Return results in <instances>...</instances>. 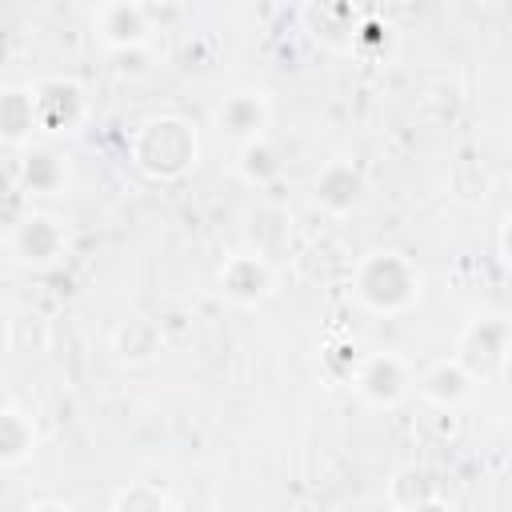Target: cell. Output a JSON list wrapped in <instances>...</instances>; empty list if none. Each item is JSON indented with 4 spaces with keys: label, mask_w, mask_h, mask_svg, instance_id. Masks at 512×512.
<instances>
[{
    "label": "cell",
    "mask_w": 512,
    "mask_h": 512,
    "mask_svg": "<svg viewBox=\"0 0 512 512\" xmlns=\"http://www.w3.org/2000/svg\"><path fill=\"white\" fill-rule=\"evenodd\" d=\"M420 268L412 256L396 252V248H376L368 256L356 260L352 276H348V292L360 308L376 312V316H400L420 300Z\"/></svg>",
    "instance_id": "cell-1"
},
{
    "label": "cell",
    "mask_w": 512,
    "mask_h": 512,
    "mask_svg": "<svg viewBox=\"0 0 512 512\" xmlns=\"http://www.w3.org/2000/svg\"><path fill=\"white\" fill-rule=\"evenodd\" d=\"M128 160L148 180H180L200 160V136H196V128L184 116L160 112V116H148V120H140L132 128Z\"/></svg>",
    "instance_id": "cell-2"
},
{
    "label": "cell",
    "mask_w": 512,
    "mask_h": 512,
    "mask_svg": "<svg viewBox=\"0 0 512 512\" xmlns=\"http://www.w3.org/2000/svg\"><path fill=\"white\" fill-rule=\"evenodd\" d=\"M32 112L40 136H72L88 120V92L72 76H40L32 80Z\"/></svg>",
    "instance_id": "cell-3"
},
{
    "label": "cell",
    "mask_w": 512,
    "mask_h": 512,
    "mask_svg": "<svg viewBox=\"0 0 512 512\" xmlns=\"http://www.w3.org/2000/svg\"><path fill=\"white\" fill-rule=\"evenodd\" d=\"M472 380H488L504 368V360L512 356V324L504 316H476L460 328L456 336V352H452Z\"/></svg>",
    "instance_id": "cell-4"
},
{
    "label": "cell",
    "mask_w": 512,
    "mask_h": 512,
    "mask_svg": "<svg viewBox=\"0 0 512 512\" xmlns=\"http://www.w3.org/2000/svg\"><path fill=\"white\" fill-rule=\"evenodd\" d=\"M352 392L372 404V408H396L412 388H416V376L412 368L404 364V356L396 352H368L360 356L356 372H352Z\"/></svg>",
    "instance_id": "cell-5"
},
{
    "label": "cell",
    "mask_w": 512,
    "mask_h": 512,
    "mask_svg": "<svg viewBox=\"0 0 512 512\" xmlns=\"http://www.w3.org/2000/svg\"><path fill=\"white\" fill-rule=\"evenodd\" d=\"M216 292L240 308H256L276 292V272L260 252H232L216 268Z\"/></svg>",
    "instance_id": "cell-6"
},
{
    "label": "cell",
    "mask_w": 512,
    "mask_h": 512,
    "mask_svg": "<svg viewBox=\"0 0 512 512\" xmlns=\"http://www.w3.org/2000/svg\"><path fill=\"white\" fill-rule=\"evenodd\" d=\"M64 252V228L48 212H24L8 228V256L24 268H48Z\"/></svg>",
    "instance_id": "cell-7"
},
{
    "label": "cell",
    "mask_w": 512,
    "mask_h": 512,
    "mask_svg": "<svg viewBox=\"0 0 512 512\" xmlns=\"http://www.w3.org/2000/svg\"><path fill=\"white\" fill-rule=\"evenodd\" d=\"M92 36L108 52H136L152 40V12L144 4H128V0L100 4L92 12Z\"/></svg>",
    "instance_id": "cell-8"
},
{
    "label": "cell",
    "mask_w": 512,
    "mask_h": 512,
    "mask_svg": "<svg viewBox=\"0 0 512 512\" xmlns=\"http://www.w3.org/2000/svg\"><path fill=\"white\" fill-rule=\"evenodd\" d=\"M268 116H272L268 96H264V92L244 88V92H228V96L216 104L212 124H216V132H220L224 140H232V144H240V148H244V144H252V140H260V136H264Z\"/></svg>",
    "instance_id": "cell-9"
},
{
    "label": "cell",
    "mask_w": 512,
    "mask_h": 512,
    "mask_svg": "<svg viewBox=\"0 0 512 512\" xmlns=\"http://www.w3.org/2000/svg\"><path fill=\"white\" fill-rule=\"evenodd\" d=\"M300 20L308 24L312 40L332 48V52H356V40H360V28L368 20V12L352 8V4H308L300 8Z\"/></svg>",
    "instance_id": "cell-10"
},
{
    "label": "cell",
    "mask_w": 512,
    "mask_h": 512,
    "mask_svg": "<svg viewBox=\"0 0 512 512\" xmlns=\"http://www.w3.org/2000/svg\"><path fill=\"white\" fill-rule=\"evenodd\" d=\"M364 196H368V180L352 160H328L312 180V200L332 216L356 212Z\"/></svg>",
    "instance_id": "cell-11"
},
{
    "label": "cell",
    "mask_w": 512,
    "mask_h": 512,
    "mask_svg": "<svg viewBox=\"0 0 512 512\" xmlns=\"http://www.w3.org/2000/svg\"><path fill=\"white\" fill-rule=\"evenodd\" d=\"M416 392L424 400H432L436 408H456L476 392V380L468 376V368L456 356H448V360H436L432 368H424L416 376Z\"/></svg>",
    "instance_id": "cell-12"
},
{
    "label": "cell",
    "mask_w": 512,
    "mask_h": 512,
    "mask_svg": "<svg viewBox=\"0 0 512 512\" xmlns=\"http://www.w3.org/2000/svg\"><path fill=\"white\" fill-rule=\"evenodd\" d=\"M68 180V164L56 148L40 144V148H28L24 160H20V184L28 196H56Z\"/></svg>",
    "instance_id": "cell-13"
},
{
    "label": "cell",
    "mask_w": 512,
    "mask_h": 512,
    "mask_svg": "<svg viewBox=\"0 0 512 512\" xmlns=\"http://www.w3.org/2000/svg\"><path fill=\"white\" fill-rule=\"evenodd\" d=\"M36 132V112H32V84H8L0 96V136L8 148H24Z\"/></svg>",
    "instance_id": "cell-14"
},
{
    "label": "cell",
    "mask_w": 512,
    "mask_h": 512,
    "mask_svg": "<svg viewBox=\"0 0 512 512\" xmlns=\"http://www.w3.org/2000/svg\"><path fill=\"white\" fill-rule=\"evenodd\" d=\"M36 448V424L32 416L8 400L4 412H0V468H20Z\"/></svg>",
    "instance_id": "cell-15"
},
{
    "label": "cell",
    "mask_w": 512,
    "mask_h": 512,
    "mask_svg": "<svg viewBox=\"0 0 512 512\" xmlns=\"http://www.w3.org/2000/svg\"><path fill=\"white\" fill-rule=\"evenodd\" d=\"M112 348H116V356H120V360H128V364H144V360H152V356L160 352V332H156V324H152V320L132 316L128 324H120V328H116Z\"/></svg>",
    "instance_id": "cell-16"
},
{
    "label": "cell",
    "mask_w": 512,
    "mask_h": 512,
    "mask_svg": "<svg viewBox=\"0 0 512 512\" xmlns=\"http://www.w3.org/2000/svg\"><path fill=\"white\" fill-rule=\"evenodd\" d=\"M236 172H240V180H248V184H268V180L280 176V152L260 136V140H252V144L240 148Z\"/></svg>",
    "instance_id": "cell-17"
},
{
    "label": "cell",
    "mask_w": 512,
    "mask_h": 512,
    "mask_svg": "<svg viewBox=\"0 0 512 512\" xmlns=\"http://www.w3.org/2000/svg\"><path fill=\"white\" fill-rule=\"evenodd\" d=\"M108 512H168V496L160 492V484L136 480V484H128V488H120L112 496Z\"/></svg>",
    "instance_id": "cell-18"
},
{
    "label": "cell",
    "mask_w": 512,
    "mask_h": 512,
    "mask_svg": "<svg viewBox=\"0 0 512 512\" xmlns=\"http://www.w3.org/2000/svg\"><path fill=\"white\" fill-rule=\"evenodd\" d=\"M496 244H500V256H504V264L512 268V216H504V224H500V236H496Z\"/></svg>",
    "instance_id": "cell-19"
},
{
    "label": "cell",
    "mask_w": 512,
    "mask_h": 512,
    "mask_svg": "<svg viewBox=\"0 0 512 512\" xmlns=\"http://www.w3.org/2000/svg\"><path fill=\"white\" fill-rule=\"evenodd\" d=\"M396 512H452L440 496H428V500H416V504H408V508H396Z\"/></svg>",
    "instance_id": "cell-20"
},
{
    "label": "cell",
    "mask_w": 512,
    "mask_h": 512,
    "mask_svg": "<svg viewBox=\"0 0 512 512\" xmlns=\"http://www.w3.org/2000/svg\"><path fill=\"white\" fill-rule=\"evenodd\" d=\"M28 512H76V508H68V504H60V500H44V504H32Z\"/></svg>",
    "instance_id": "cell-21"
}]
</instances>
